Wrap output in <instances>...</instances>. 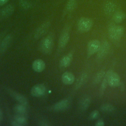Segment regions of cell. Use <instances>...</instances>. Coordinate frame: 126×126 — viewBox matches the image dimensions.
<instances>
[{
    "mask_svg": "<svg viewBox=\"0 0 126 126\" xmlns=\"http://www.w3.org/2000/svg\"><path fill=\"white\" fill-rule=\"evenodd\" d=\"M124 32V28L120 25H112L108 29L109 36L113 40L120 39L123 36Z\"/></svg>",
    "mask_w": 126,
    "mask_h": 126,
    "instance_id": "6da1fadb",
    "label": "cell"
},
{
    "mask_svg": "<svg viewBox=\"0 0 126 126\" xmlns=\"http://www.w3.org/2000/svg\"><path fill=\"white\" fill-rule=\"evenodd\" d=\"M107 83L111 87H117L120 84V78L119 75L113 71H108L105 75Z\"/></svg>",
    "mask_w": 126,
    "mask_h": 126,
    "instance_id": "7a4b0ae2",
    "label": "cell"
},
{
    "mask_svg": "<svg viewBox=\"0 0 126 126\" xmlns=\"http://www.w3.org/2000/svg\"><path fill=\"white\" fill-rule=\"evenodd\" d=\"M93 24V23L91 19L86 17H82L79 20L77 27L79 31L87 32L92 28Z\"/></svg>",
    "mask_w": 126,
    "mask_h": 126,
    "instance_id": "3957f363",
    "label": "cell"
},
{
    "mask_svg": "<svg viewBox=\"0 0 126 126\" xmlns=\"http://www.w3.org/2000/svg\"><path fill=\"white\" fill-rule=\"evenodd\" d=\"M53 45V38L51 35L44 38L40 43V49L44 53H49L52 49Z\"/></svg>",
    "mask_w": 126,
    "mask_h": 126,
    "instance_id": "277c9868",
    "label": "cell"
},
{
    "mask_svg": "<svg viewBox=\"0 0 126 126\" xmlns=\"http://www.w3.org/2000/svg\"><path fill=\"white\" fill-rule=\"evenodd\" d=\"M101 46L100 42L98 40L94 39L90 41L88 44L87 52L88 55H92L97 52Z\"/></svg>",
    "mask_w": 126,
    "mask_h": 126,
    "instance_id": "5b68a950",
    "label": "cell"
},
{
    "mask_svg": "<svg viewBox=\"0 0 126 126\" xmlns=\"http://www.w3.org/2000/svg\"><path fill=\"white\" fill-rule=\"evenodd\" d=\"M46 91L45 86L41 84L34 86L31 90V94L34 96H40L44 94Z\"/></svg>",
    "mask_w": 126,
    "mask_h": 126,
    "instance_id": "8992f818",
    "label": "cell"
},
{
    "mask_svg": "<svg viewBox=\"0 0 126 126\" xmlns=\"http://www.w3.org/2000/svg\"><path fill=\"white\" fill-rule=\"evenodd\" d=\"M50 26V22H46L41 25L35 31L34 33V38L38 39L42 36L47 31Z\"/></svg>",
    "mask_w": 126,
    "mask_h": 126,
    "instance_id": "52a82bcc",
    "label": "cell"
},
{
    "mask_svg": "<svg viewBox=\"0 0 126 126\" xmlns=\"http://www.w3.org/2000/svg\"><path fill=\"white\" fill-rule=\"evenodd\" d=\"M110 49V45L108 42L104 41L102 44L101 45L99 49L97 52V57L98 59H100L105 57L109 52Z\"/></svg>",
    "mask_w": 126,
    "mask_h": 126,
    "instance_id": "ba28073f",
    "label": "cell"
},
{
    "mask_svg": "<svg viewBox=\"0 0 126 126\" xmlns=\"http://www.w3.org/2000/svg\"><path fill=\"white\" fill-rule=\"evenodd\" d=\"M70 103L69 99H64L56 103L53 106V108L56 111H62L67 108Z\"/></svg>",
    "mask_w": 126,
    "mask_h": 126,
    "instance_id": "9c48e42d",
    "label": "cell"
},
{
    "mask_svg": "<svg viewBox=\"0 0 126 126\" xmlns=\"http://www.w3.org/2000/svg\"><path fill=\"white\" fill-rule=\"evenodd\" d=\"M14 11V7L11 4H8L4 6L0 10V17L5 18L10 16Z\"/></svg>",
    "mask_w": 126,
    "mask_h": 126,
    "instance_id": "30bf717a",
    "label": "cell"
},
{
    "mask_svg": "<svg viewBox=\"0 0 126 126\" xmlns=\"http://www.w3.org/2000/svg\"><path fill=\"white\" fill-rule=\"evenodd\" d=\"M8 91L9 92L10 95L12 97H13L15 99H16L17 101H18L20 103L25 105H26L28 104V100L26 97H25L22 94L16 93L15 92L10 91V90H8Z\"/></svg>",
    "mask_w": 126,
    "mask_h": 126,
    "instance_id": "8fae6325",
    "label": "cell"
},
{
    "mask_svg": "<svg viewBox=\"0 0 126 126\" xmlns=\"http://www.w3.org/2000/svg\"><path fill=\"white\" fill-rule=\"evenodd\" d=\"M62 80L64 84L70 85L74 82L75 77L72 73L69 72H65L63 74Z\"/></svg>",
    "mask_w": 126,
    "mask_h": 126,
    "instance_id": "7c38bea8",
    "label": "cell"
},
{
    "mask_svg": "<svg viewBox=\"0 0 126 126\" xmlns=\"http://www.w3.org/2000/svg\"><path fill=\"white\" fill-rule=\"evenodd\" d=\"M116 8L115 4L111 1H107L104 4L103 10L107 15H111L114 13Z\"/></svg>",
    "mask_w": 126,
    "mask_h": 126,
    "instance_id": "4fadbf2b",
    "label": "cell"
},
{
    "mask_svg": "<svg viewBox=\"0 0 126 126\" xmlns=\"http://www.w3.org/2000/svg\"><path fill=\"white\" fill-rule=\"evenodd\" d=\"M32 67L35 71L41 72L44 69L45 67V64L42 60L40 59H37L33 62Z\"/></svg>",
    "mask_w": 126,
    "mask_h": 126,
    "instance_id": "5bb4252c",
    "label": "cell"
},
{
    "mask_svg": "<svg viewBox=\"0 0 126 126\" xmlns=\"http://www.w3.org/2000/svg\"><path fill=\"white\" fill-rule=\"evenodd\" d=\"M91 103V98L89 96H84L80 100L79 107L82 111H85L88 108Z\"/></svg>",
    "mask_w": 126,
    "mask_h": 126,
    "instance_id": "9a60e30c",
    "label": "cell"
},
{
    "mask_svg": "<svg viewBox=\"0 0 126 126\" xmlns=\"http://www.w3.org/2000/svg\"><path fill=\"white\" fill-rule=\"evenodd\" d=\"M69 39V34L68 32L65 31L60 36L59 41V45L60 48L64 47L66 44L67 43Z\"/></svg>",
    "mask_w": 126,
    "mask_h": 126,
    "instance_id": "2e32d148",
    "label": "cell"
},
{
    "mask_svg": "<svg viewBox=\"0 0 126 126\" xmlns=\"http://www.w3.org/2000/svg\"><path fill=\"white\" fill-rule=\"evenodd\" d=\"M12 41V36L10 35H7L4 38L0 46V51L3 52L5 51L9 46Z\"/></svg>",
    "mask_w": 126,
    "mask_h": 126,
    "instance_id": "e0dca14e",
    "label": "cell"
},
{
    "mask_svg": "<svg viewBox=\"0 0 126 126\" xmlns=\"http://www.w3.org/2000/svg\"><path fill=\"white\" fill-rule=\"evenodd\" d=\"M126 15L125 13L121 11H117L114 14L113 20L116 23H121L126 18Z\"/></svg>",
    "mask_w": 126,
    "mask_h": 126,
    "instance_id": "ac0fdd59",
    "label": "cell"
},
{
    "mask_svg": "<svg viewBox=\"0 0 126 126\" xmlns=\"http://www.w3.org/2000/svg\"><path fill=\"white\" fill-rule=\"evenodd\" d=\"M88 78V75L86 73H82L78 78L76 85H75V88L76 89H79L80 88L82 85H84V84L86 82L87 79Z\"/></svg>",
    "mask_w": 126,
    "mask_h": 126,
    "instance_id": "d6986e66",
    "label": "cell"
},
{
    "mask_svg": "<svg viewBox=\"0 0 126 126\" xmlns=\"http://www.w3.org/2000/svg\"><path fill=\"white\" fill-rule=\"evenodd\" d=\"M72 59V54L69 53L63 57L60 62V64L63 67H66L69 65Z\"/></svg>",
    "mask_w": 126,
    "mask_h": 126,
    "instance_id": "ffe728a7",
    "label": "cell"
},
{
    "mask_svg": "<svg viewBox=\"0 0 126 126\" xmlns=\"http://www.w3.org/2000/svg\"><path fill=\"white\" fill-rule=\"evenodd\" d=\"M100 109L102 111L105 112H112L114 111L115 110V107L112 104L109 103H104L102 104L100 107Z\"/></svg>",
    "mask_w": 126,
    "mask_h": 126,
    "instance_id": "44dd1931",
    "label": "cell"
},
{
    "mask_svg": "<svg viewBox=\"0 0 126 126\" xmlns=\"http://www.w3.org/2000/svg\"><path fill=\"white\" fill-rule=\"evenodd\" d=\"M105 75V73L104 70H100L99 72H98L96 74V75H95L94 78V80H93L94 83V84H97L99 83L104 77Z\"/></svg>",
    "mask_w": 126,
    "mask_h": 126,
    "instance_id": "7402d4cb",
    "label": "cell"
},
{
    "mask_svg": "<svg viewBox=\"0 0 126 126\" xmlns=\"http://www.w3.org/2000/svg\"><path fill=\"white\" fill-rule=\"evenodd\" d=\"M14 121L16 122L20 126L26 125L27 124V120L26 117L22 115H17L14 118Z\"/></svg>",
    "mask_w": 126,
    "mask_h": 126,
    "instance_id": "603a6c76",
    "label": "cell"
},
{
    "mask_svg": "<svg viewBox=\"0 0 126 126\" xmlns=\"http://www.w3.org/2000/svg\"><path fill=\"white\" fill-rule=\"evenodd\" d=\"M76 0H68L66 5V9L67 11H71L76 7Z\"/></svg>",
    "mask_w": 126,
    "mask_h": 126,
    "instance_id": "cb8c5ba5",
    "label": "cell"
},
{
    "mask_svg": "<svg viewBox=\"0 0 126 126\" xmlns=\"http://www.w3.org/2000/svg\"><path fill=\"white\" fill-rule=\"evenodd\" d=\"M15 111L18 114H24L26 111V108L25 105L22 104H17L14 107Z\"/></svg>",
    "mask_w": 126,
    "mask_h": 126,
    "instance_id": "d4e9b609",
    "label": "cell"
},
{
    "mask_svg": "<svg viewBox=\"0 0 126 126\" xmlns=\"http://www.w3.org/2000/svg\"><path fill=\"white\" fill-rule=\"evenodd\" d=\"M19 3L21 7L25 9H29L32 6V4L29 0H19Z\"/></svg>",
    "mask_w": 126,
    "mask_h": 126,
    "instance_id": "484cf974",
    "label": "cell"
},
{
    "mask_svg": "<svg viewBox=\"0 0 126 126\" xmlns=\"http://www.w3.org/2000/svg\"><path fill=\"white\" fill-rule=\"evenodd\" d=\"M107 84L108 83H107V82L106 78L105 76H104V77L103 79L102 82L101 83V86H100V90H99V94L100 95H103V94L104 92V91H105V90L106 88Z\"/></svg>",
    "mask_w": 126,
    "mask_h": 126,
    "instance_id": "4316f807",
    "label": "cell"
},
{
    "mask_svg": "<svg viewBox=\"0 0 126 126\" xmlns=\"http://www.w3.org/2000/svg\"><path fill=\"white\" fill-rule=\"evenodd\" d=\"M99 115V113L97 110H94L93 111L90 115L89 118L91 120H94L98 117Z\"/></svg>",
    "mask_w": 126,
    "mask_h": 126,
    "instance_id": "83f0119b",
    "label": "cell"
},
{
    "mask_svg": "<svg viewBox=\"0 0 126 126\" xmlns=\"http://www.w3.org/2000/svg\"><path fill=\"white\" fill-rule=\"evenodd\" d=\"M96 126H103L104 125V122L102 120H98L95 125Z\"/></svg>",
    "mask_w": 126,
    "mask_h": 126,
    "instance_id": "f1b7e54d",
    "label": "cell"
},
{
    "mask_svg": "<svg viewBox=\"0 0 126 126\" xmlns=\"http://www.w3.org/2000/svg\"><path fill=\"white\" fill-rule=\"evenodd\" d=\"M40 126H47L49 125V124H48V123L45 121H42L41 122H40Z\"/></svg>",
    "mask_w": 126,
    "mask_h": 126,
    "instance_id": "f546056e",
    "label": "cell"
},
{
    "mask_svg": "<svg viewBox=\"0 0 126 126\" xmlns=\"http://www.w3.org/2000/svg\"><path fill=\"white\" fill-rule=\"evenodd\" d=\"M8 0H0V6H1L6 4Z\"/></svg>",
    "mask_w": 126,
    "mask_h": 126,
    "instance_id": "4dcf8cb0",
    "label": "cell"
},
{
    "mask_svg": "<svg viewBox=\"0 0 126 126\" xmlns=\"http://www.w3.org/2000/svg\"><path fill=\"white\" fill-rule=\"evenodd\" d=\"M2 112L1 110L0 109V123L2 120Z\"/></svg>",
    "mask_w": 126,
    "mask_h": 126,
    "instance_id": "1f68e13d",
    "label": "cell"
}]
</instances>
